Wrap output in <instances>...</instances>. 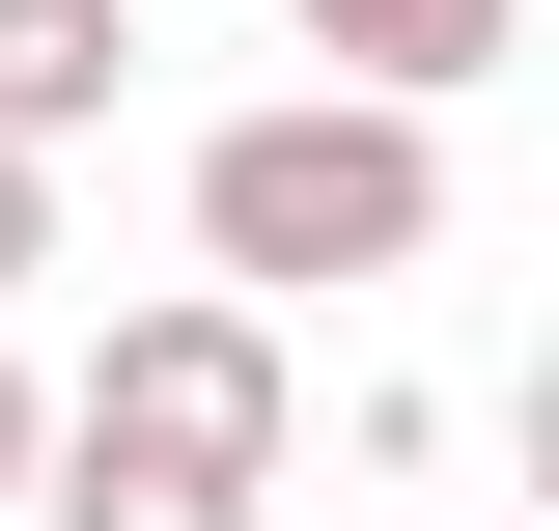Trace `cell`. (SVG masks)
Returning <instances> with one entry per match:
<instances>
[{"mask_svg": "<svg viewBox=\"0 0 559 531\" xmlns=\"http://www.w3.org/2000/svg\"><path fill=\"white\" fill-rule=\"evenodd\" d=\"M28 448H57V392H28V364H0V504H28Z\"/></svg>", "mask_w": 559, "mask_h": 531, "instance_id": "7", "label": "cell"}, {"mask_svg": "<svg viewBox=\"0 0 559 531\" xmlns=\"http://www.w3.org/2000/svg\"><path fill=\"white\" fill-rule=\"evenodd\" d=\"M0 531H280V504H252V475H168V448H84V420H57Z\"/></svg>", "mask_w": 559, "mask_h": 531, "instance_id": "4", "label": "cell"}, {"mask_svg": "<svg viewBox=\"0 0 559 531\" xmlns=\"http://www.w3.org/2000/svg\"><path fill=\"white\" fill-rule=\"evenodd\" d=\"M28 280H57V168L0 140V308H28Z\"/></svg>", "mask_w": 559, "mask_h": 531, "instance_id": "6", "label": "cell"}, {"mask_svg": "<svg viewBox=\"0 0 559 531\" xmlns=\"http://www.w3.org/2000/svg\"><path fill=\"white\" fill-rule=\"evenodd\" d=\"M112 84H140V0H0V140H28V168H57Z\"/></svg>", "mask_w": 559, "mask_h": 531, "instance_id": "5", "label": "cell"}, {"mask_svg": "<svg viewBox=\"0 0 559 531\" xmlns=\"http://www.w3.org/2000/svg\"><path fill=\"white\" fill-rule=\"evenodd\" d=\"M280 28H308L336 84H392V113H448V84H503V57H532V0H280Z\"/></svg>", "mask_w": 559, "mask_h": 531, "instance_id": "3", "label": "cell"}, {"mask_svg": "<svg viewBox=\"0 0 559 531\" xmlns=\"http://www.w3.org/2000/svg\"><path fill=\"white\" fill-rule=\"evenodd\" d=\"M84 448H168V475H252L280 504V448H308V364H280V308L252 280H168V308H112V364H84Z\"/></svg>", "mask_w": 559, "mask_h": 531, "instance_id": "2", "label": "cell"}, {"mask_svg": "<svg viewBox=\"0 0 559 531\" xmlns=\"http://www.w3.org/2000/svg\"><path fill=\"white\" fill-rule=\"evenodd\" d=\"M448 252V140L392 113V84H280V113L197 140V280H252V308H308V280H419Z\"/></svg>", "mask_w": 559, "mask_h": 531, "instance_id": "1", "label": "cell"}]
</instances>
